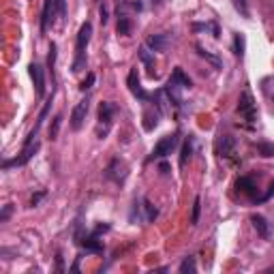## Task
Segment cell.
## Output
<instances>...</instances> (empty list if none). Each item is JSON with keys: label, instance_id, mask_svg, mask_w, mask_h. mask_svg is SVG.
I'll use <instances>...</instances> for the list:
<instances>
[{"label": "cell", "instance_id": "13", "mask_svg": "<svg viewBox=\"0 0 274 274\" xmlns=\"http://www.w3.org/2000/svg\"><path fill=\"white\" fill-rule=\"evenodd\" d=\"M236 189H238V191H242L244 195L253 197V199L257 197V195H255V189H257V186H255V180L251 178V176H242V178H238V180H236Z\"/></svg>", "mask_w": 274, "mask_h": 274}, {"label": "cell", "instance_id": "34", "mask_svg": "<svg viewBox=\"0 0 274 274\" xmlns=\"http://www.w3.org/2000/svg\"><path fill=\"white\" fill-rule=\"evenodd\" d=\"M274 195V182L270 184V189H268V193H266V195H262V197H259V201H257V204H262V201H268L270 197Z\"/></svg>", "mask_w": 274, "mask_h": 274}, {"label": "cell", "instance_id": "15", "mask_svg": "<svg viewBox=\"0 0 274 274\" xmlns=\"http://www.w3.org/2000/svg\"><path fill=\"white\" fill-rule=\"evenodd\" d=\"M146 45L152 49V52H163V49L167 47V34H152Z\"/></svg>", "mask_w": 274, "mask_h": 274}, {"label": "cell", "instance_id": "14", "mask_svg": "<svg viewBox=\"0 0 274 274\" xmlns=\"http://www.w3.org/2000/svg\"><path fill=\"white\" fill-rule=\"evenodd\" d=\"M193 150H195V137L189 135L182 143V150H180V167H184L186 161L193 156Z\"/></svg>", "mask_w": 274, "mask_h": 274}, {"label": "cell", "instance_id": "37", "mask_svg": "<svg viewBox=\"0 0 274 274\" xmlns=\"http://www.w3.org/2000/svg\"><path fill=\"white\" fill-rule=\"evenodd\" d=\"M56 262H58V270L62 272V255H58V257H56Z\"/></svg>", "mask_w": 274, "mask_h": 274}, {"label": "cell", "instance_id": "33", "mask_svg": "<svg viewBox=\"0 0 274 274\" xmlns=\"http://www.w3.org/2000/svg\"><path fill=\"white\" fill-rule=\"evenodd\" d=\"M11 212H13V206L11 204H6L4 208H2V214H0V221H6V219H9V216H11Z\"/></svg>", "mask_w": 274, "mask_h": 274}, {"label": "cell", "instance_id": "25", "mask_svg": "<svg viewBox=\"0 0 274 274\" xmlns=\"http://www.w3.org/2000/svg\"><path fill=\"white\" fill-rule=\"evenodd\" d=\"M131 32V19L127 15H120L118 19V34H129Z\"/></svg>", "mask_w": 274, "mask_h": 274}, {"label": "cell", "instance_id": "3", "mask_svg": "<svg viewBox=\"0 0 274 274\" xmlns=\"http://www.w3.org/2000/svg\"><path fill=\"white\" fill-rule=\"evenodd\" d=\"M37 150H39V141L24 143L21 152H19L15 158H11V161H2V169H9V167H21V165H26L34 154H37Z\"/></svg>", "mask_w": 274, "mask_h": 274}, {"label": "cell", "instance_id": "32", "mask_svg": "<svg viewBox=\"0 0 274 274\" xmlns=\"http://www.w3.org/2000/svg\"><path fill=\"white\" fill-rule=\"evenodd\" d=\"M45 195H47V191H39L37 195H32V199H30V206H32V208H34V206H39V201H41L43 197H45Z\"/></svg>", "mask_w": 274, "mask_h": 274}, {"label": "cell", "instance_id": "11", "mask_svg": "<svg viewBox=\"0 0 274 274\" xmlns=\"http://www.w3.org/2000/svg\"><path fill=\"white\" fill-rule=\"evenodd\" d=\"M236 150V139L232 135H221L219 139H216V154L219 156H232Z\"/></svg>", "mask_w": 274, "mask_h": 274}, {"label": "cell", "instance_id": "7", "mask_svg": "<svg viewBox=\"0 0 274 274\" xmlns=\"http://www.w3.org/2000/svg\"><path fill=\"white\" fill-rule=\"evenodd\" d=\"M88 110H90V101L88 99H82L73 107V112H71V129H73V131H79V129H82L86 116H88Z\"/></svg>", "mask_w": 274, "mask_h": 274}, {"label": "cell", "instance_id": "1", "mask_svg": "<svg viewBox=\"0 0 274 274\" xmlns=\"http://www.w3.org/2000/svg\"><path fill=\"white\" fill-rule=\"evenodd\" d=\"M90 37H92V24L90 21H86V24H82V28H79L77 32V41H75V62H73V73H77V71H82V67L86 64V47H88L90 43Z\"/></svg>", "mask_w": 274, "mask_h": 274}, {"label": "cell", "instance_id": "2", "mask_svg": "<svg viewBox=\"0 0 274 274\" xmlns=\"http://www.w3.org/2000/svg\"><path fill=\"white\" fill-rule=\"evenodd\" d=\"M114 114H116V105H114L112 101H103V103L99 105V129H97V133H99L101 139L110 133Z\"/></svg>", "mask_w": 274, "mask_h": 274}, {"label": "cell", "instance_id": "9", "mask_svg": "<svg viewBox=\"0 0 274 274\" xmlns=\"http://www.w3.org/2000/svg\"><path fill=\"white\" fill-rule=\"evenodd\" d=\"M56 13H58V2H56V0H45V4H43V15H41V32H47L49 24H54Z\"/></svg>", "mask_w": 274, "mask_h": 274}, {"label": "cell", "instance_id": "26", "mask_svg": "<svg viewBox=\"0 0 274 274\" xmlns=\"http://www.w3.org/2000/svg\"><path fill=\"white\" fill-rule=\"evenodd\" d=\"M143 210H146V221H154L156 219V216H158V210H156V208L152 206V204H150V201L148 199H143Z\"/></svg>", "mask_w": 274, "mask_h": 274}, {"label": "cell", "instance_id": "5", "mask_svg": "<svg viewBox=\"0 0 274 274\" xmlns=\"http://www.w3.org/2000/svg\"><path fill=\"white\" fill-rule=\"evenodd\" d=\"M105 176H107V180H112V182L122 184L127 180V176H129V165L122 161V158H114V161L107 165Z\"/></svg>", "mask_w": 274, "mask_h": 274}, {"label": "cell", "instance_id": "24", "mask_svg": "<svg viewBox=\"0 0 274 274\" xmlns=\"http://www.w3.org/2000/svg\"><path fill=\"white\" fill-rule=\"evenodd\" d=\"M257 152L262 156H274V143H268V141H259L257 143Z\"/></svg>", "mask_w": 274, "mask_h": 274}, {"label": "cell", "instance_id": "17", "mask_svg": "<svg viewBox=\"0 0 274 274\" xmlns=\"http://www.w3.org/2000/svg\"><path fill=\"white\" fill-rule=\"evenodd\" d=\"M259 86H262V92H264V97L268 99L270 103H274V75L264 77L262 82H259Z\"/></svg>", "mask_w": 274, "mask_h": 274}, {"label": "cell", "instance_id": "20", "mask_svg": "<svg viewBox=\"0 0 274 274\" xmlns=\"http://www.w3.org/2000/svg\"><path fill=\"white\" fill-rule=\"evenodd\" d=\"M244 49H247V39H244V34L238 32L236 37H234V54L242 58V56H244Z\"/></svg>", "mask_w": 274, "mask_h": 274}, {"label": "cell", "instance_id": "29", "mask_svg": "<svg viewBox=\"0 0 274 274\" xmlns=\"http://www.w3.org/2000/svg\"><path fill=\"white\" fill-rule=\"evenodd\" d=\"M234 6H236V11H240L244 17H249V4H247V0H234Z\"/></svg>", "mask_w": 274, "mask_h": 274}, {"label": "cell", "instance_id": "4", "mask_svg": "<svg viewBox=\"0 0 274 274\" xmlns=\"http://www.w3.org/2000/svg\"><path fill=\"white\" fill-rule=\"evenodd\" d=\"M238 114L249 120V122H255L257 120V107H255V101H253V95L249 90H244L240 95V101H238Z\"/></svg>", "mask_w": 274, "mask_h": 274}, {"label": "cell", "instance_id": "27", "mask_svg": "<svg viewBox=\"0 0 274 274\" xmlns=\"http://www.w3.org/2000/svg\"><path fill=\"white\" fill-rule=\"evenodd\" d=\"M199 212H201V199L195 197L193 201V214H191V225H197L199 223Z\"/></svg>", "mask_w": 274, "mask_h": 274}, {"label": "cell", "instance_id": "16", "mask_svg": "<svg viewBox=\"0 0 274 274\" xmlns=\"http://www.w3.org/2000/svg\"><path fill=\"white\" fill-rule=\"evenodd\" d=\"M82 244H84L86 251H90V253H101V251H103V244L99 242V236L95 232H92V236H86L82 240Z\"/></svg>", "mask_w": 274, "mask_h": 274}, {"label": "cell", "instance_id": "30", "mask_svg": "<svg viewBox=\"0 0 274 274\" xmlns=\"http://www.w3.org/2000/svg\"><path fill=\"white\" fill-rule=\"evenodd\" d=\"M95 79H97V77H95V73H88V75H86V79H84V82L79 84V90H84V92H86L88 88H92V84H95Z\"/></svg>", "mask_w": 274, "mask_h": 274}, {"label": "cell", "instance_id": "12", "mask_svg": "<svg viewBox=\"0 0 274 274\" xmlns=\"http://www.w3.org/2000/svg\"><path fill=\"white\" fill-rule=\"evenodd\" d=\"M251 223H253V227L257 229V234L264 238V240H270V236H272V227H270V223L266 216L262 214H253L251 216Z\"/></svg>", "mask_w": 274, "mask_h": 274}, {"label": "cell", "instance_id": "21", "mask_svg": "<svg viewBox=\"0 0 274 274\" xmlns=\"http://www.w3.org/2000/svg\"><path fill=\"white\" fill-rule=\"evenodd\" d=\"M139 58H141V62L146 64V67H150V69L154 67V52H150L148 45H143V47L139 49Z\"/></svg>", "mask_w": 274, "mask_h": 274}, {"label": "cell", "instance_id": "8", "mask_svg": "<svg viewBox=\"0 0 274 274\" xmlns=\"http://www.w3.org/2000/svg\"><path fill=\"white\" fill-rule=\"evenodd\" d=\"M28 73H30V79L34 84V90H37L39 97H45V73H43V67L41 64H30L28 67Z\"/></svg>", "mask_w": 274, "mask_h": 274}, {"label": "cell", "instance_id": "31", "mask_svg": "<svg viewBox=\"0 0 274 274\" xmlns=\"http://www.w3.org/2000/svg\"><path fill=\"white\" fill-rule=\"evenodd\" d=\"M47 64H49V69H54V64H56V43H52V45H49V56H47Z\"/></svg>", "mask_w": 274, "mask_h": 274}, {"label": "cell", "instance_id": "19", "mask_svg": "<svg viewBox=\"0 0 274 274\" xmlns=\"http://www.w3.org/2000/svg\"><path fill=\"white\" fill-rule=\"evenodd\" d=\"M193 30H210L214 39L221 37V30H219V26H216L214 21H206V24H197L195 21V24H193Z\"/></svg>", "mask_w": 274, "mask_h": 274}, {"label": "cell", "instance_id": "22", "mask_svg": "<svg viewBox=\"0 0 274 274\" xmlns=\"http://www.w3.org/2000/svg\"><path fill=\"white\" fill-rule=\"evenodd\" d=\"M197 52H199V56H201V58L210 60V62L214 64L216 69H221V67H223V62H221V58H219V56H214V54H210V52H206V49L201 47V45H197Z\"/></svg>", "mask_w": 274, "mask_h": 274}, {"label": "cell", "instance_id": "23", "mask_svg": "<svg viewBox=\"0 0 274 274\" xmlns=\"http://www.w3.org/2000/svg\"><path fill=\"white\" fill-rule=\"evenodd\" d=\"M180 272H182V274H186V272H195L197 270V264H195V257H186L184 259V262L182 264H180V268H178Z\"/></svg>", "mask_w": 274, "mask_h": 274}, {"label": "cell", "instance_id": "38", "mask_svg": "<svg viewBox=\"0 0 274 274\" xmlns=\"http://www.w3.org/2000/svg\"><path fill=\"white\" fill-rule=\"evenodd\" d=\"M154 2H156V0H154Z\"/></svg>", "mask_w": 274, "mask_h": 274}, {"label": "cell", "instance_id": "36", "mask_svg": "<svg viewBox=\"0 0 274 274\" xmlns=\"http://www.w3.org/2000/svg\"><path fill=\"white\" fill-rule=\"evenodd\" d=\"M161 171H163V174H167V171H169V165H167V163H161Z\"/></svg>", "mask_w": 274, "mask_h": 274}, {"label": "cell", "instance_id": "35", "mask_svg": "<svg viewBox=\"0 0 274 274\" xmlns=\"http://www.w3.org/2000/svg\"><path fill=\"white\" fill-rule=\"evenodd\" d=\"M99 13H101V24H107V6L105 4H101Z\"/></svg>", "mask_w": 274, "mask_h": 274}, {"label": "cell", "instance_id": "6", "mask_svg": "<svg viewBox=\"0 0 274 274\" xmlns=\"http://www.w3.org/2000/svg\"><path fill=\"white\" fill-rule=\"evenodd\" d=\"M178 141H180V133H171V135L161 137V141L154 146L152 156H150V158H163V156L171 154V150L178 146Z\"/></svg>", "mask_w": 274, "mask_h": 274}, {"label": "cell", "instance_id": "28", "mask_svg": "<svg viewBox=\"0 0 274 274\" xmlns=\"http://www.w3.org/2000/svg\"><path fill=\"white\" fill-rule=\"evenodd\" d=\"M60 125H62V116H56V118H54V125L49 127V137H52V139H56V137H58Z\"/></svg>", "mask_w": 274, "mask_h": 274}, {"label": "cell", "instance_id": "10", "mask_svg": "<svg viewBox=\"0 0 274 274\" xmlns=\"http://www.w3.org/2000/svg\"><path fill=\"white\" fill-rule=\"evenodd\" d=\"M127 84H129V90L133 92V97H137L139 101H148V99H150L148 92L141 88V84H139V75H137V71H135V69L131 71V73H129Z\"/></svg>", "mask_w": 274, "mask_h": 274}, {"label": "cell", "instance_id": "18", "mask_svg": "<svg viewBox=\"0 0 274 274\" xmlns=\"http://www.w3.org/2000/svg\"><path fill=\"white\" fill-rule=\"evenodd\" d=\"M171 79H174V82H178V84L182 86L184 90H186V88H191V86H193V82H191V79L184 75V71L180 69V67H176V69H174V73H171Z\"/></svg>", "mask_w": 274, "mask_h": 274}]
</instances>
